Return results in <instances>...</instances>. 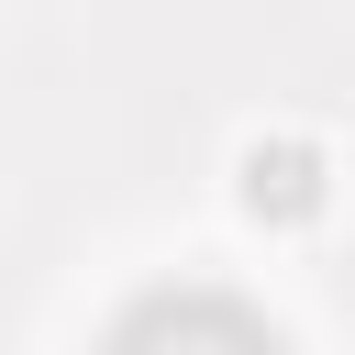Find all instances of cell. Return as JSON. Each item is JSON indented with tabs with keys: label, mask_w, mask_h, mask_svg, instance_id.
Listing matches in <instances>:
<instances>
[{
	"label": "cell",
	"mask_w": 355,
	"mask_h": 355,
	"mask_svg": "<svg viewBox=\"0 0 355 355\" xmlns=\"http://www.w3.org/2000/svg\"><path fill=\"white\" fill-rule=\"evenodd\" d=\"M111 355H277V333L244 322V311L211 300V288H178V300H144V311L111 333Z\"/></svg>",
	"instance_id": "6da1fadb"
},
{
	"label": "cell",
	"mask_w": 355,
	"mask_h": 355,
	"mask_svg": "<svg viewBox=\"0 0 355 355\" xmlns=\"http://www.w3.org/2000/svg\"><path fill=\"white\" fill-rule=\"evenodd\" d=\"M244 166H255V178H244V189H255V200H288V211H300V200H311V155H288V144H277V155H266V144H255V155H244Z\"/></svg>",
	"instance_id": "7a4b0ae2"
}]
</instances>
